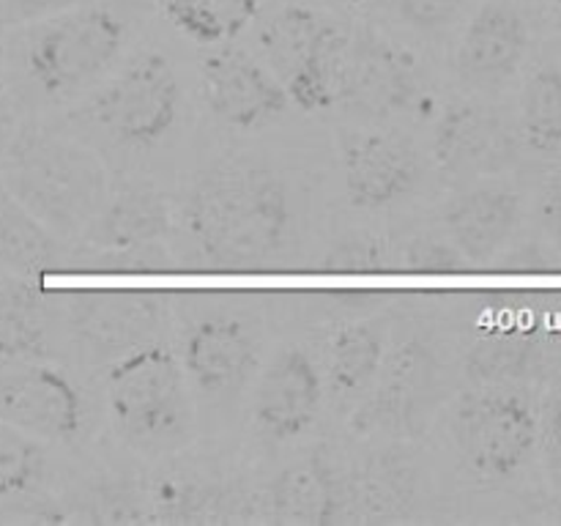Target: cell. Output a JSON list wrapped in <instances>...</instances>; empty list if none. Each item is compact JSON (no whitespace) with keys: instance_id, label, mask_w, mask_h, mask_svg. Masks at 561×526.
Returning a JSON list of instances; mask_svg holds the SVG:
<instances>
[{"instance_id":"836d02e7","label":"cell","mask_w":561,"mask_h":526,"mask_svg":"<svg viewBox=\"0 0 561 526\" xmlns=\"http://www.w3.org/2000/svg\"><path fill=\"white\" fill-rule=\"evenodd\" d=\"M537 214H540L542 233H546V239L557 247V252L561 255V175H553L546 184Z\"/></svg>"},{"instance_id":"9a60e30c","label":"cell","mask_w":561,"mask_h":526,"mask_svg":"<svg viewBox=\"0 0 561 526\" xmlns=\"http://www.w3.org/2000/svg\"><path fill=\"white\" fill-rule=\"evenodd\" d=\"M529 47V20L520 5L513 0H485L460 33L453 69L471 91L496 93L518 77Z\"/></svg>"},{"instance_id":"4316f807","label":"cell","mask_w":561,"mask_h":526,"mask_svg":"<svg viewBox=\"0 0 561 526\" xmlns=\"http://www.w3.org/2000/svg\"><path fill=\"white\" fill-rule=\"evenodd\" d=\"M518 132L526 148L540 157L561 151V66H537L518 99Z\"/></svg>"},{"instance_id":"7a4b0ae2","label":"cell","mask_w":561,"mask_h":526,"mask_svg":"<svg viewBox=\"0 0 561 526\" xmlns=\"http://www.w3.org/2000/svg\"><path fill=\"white\" fill-rule=\"evenodd\" d=\"M135 14L118 0H88L60 14L16 25L3 44L22 91L36 104H66L113 75L135 33Z\"/></svg>"},{"instance_id":"6da1fadb","label":"cell","mask_w":561,"mask_h":526,"mask_svg":"<svg viewBox=\"0 0 561 526\" xmlns=\"http://www.w3.org/2000/svg\"><path fill=\"white\" fill-rule=\"evenodd\" d=\"M181 225L197 261L214 272H261L294 250L299 208L294 186L274 164L222 157L184 192Z\"/></svg>"},{"instance_id":"3957f363","label":"cell","mask_w":561,"mask_h":526,"mask_svg":"<svg viewBox=\"0 0 561 526\" xmlns=\"http://www.w3.org/2000/svg\"><path fill=\"white\" fill-rule=\"evenodd\" d=\"M0 181L60 241H80L102 208L110 173L96 151L44 126H22L0 151Z\"/></svg>"},{"instance_id":"8d00e7d4","label":"cell","mask_w":561,"mask_h":526,"mask_svg":"<svg viewBox=\"0 0 561 526\" xmlns=\"http://www.w3.org/2000/svg\"><path fill=\"white\" fill-rule=\"evenodd\" d=\"M551 3H553V5H559V9H561V0H551Z\"/></svg>"},{"instance_id":"52a82bcc","label":"cell","mask_w":561,"mask_h":526,"mask_svg":"<svg viewBox=\"0 0 561 526\" xmlns=\"http://www.w3.org/2000/svg\"><path fill=\"white\" fill-rule=\"evenodd\" d=\"M77 115L113 146H159L179 124V71L173 60L157 49L135 55L124 69L99 82Z\"/></svg>"},{"instance_id":"30bf717a","label":"cell","mask_w":561,"mask_h":526,"mask_svg":"<svg viewBox=\"0 0 561 526\" xmlns=\"http://www.w3.org/2000/svg\"><path fill=\"white\" fill-rule=\"evenodd\" d=\"M337 151L345 201L359 211H387L400 206L425 179L420 148L398 129H343Z\"/></svg>"},{"instance_id":"4dcf8cb0","label":"cell","mask_w":561,"mask_h":526,"mask_svg":"<svg viewBox=\"0 0 561 526\" xmlns=\"http://www.w3.org/2000/svg\"><path fill=\"white\" fill-rule=\"evenodd\" d=\"M466 5L469 0H392V11L398 14V20L425 36L453 27Z\"/></svg>"},{"instance_id":"e575fe53","label":"cell","mask_w":561,"mask_h":526,"mask_svg":"<svg viewBox=\"0 0 561 526\" xmlns=\"http://www.w3.org/2000/svg\"><path fill=\"white\" fill-rule=\"evenodd\" d=\"M5 91V53H3V38H0V102H3Z\"/></svg>"},{"instance_id":"74e56055","label":"cell","mask_w":561,"mask_h":526,"mask_svg":"<svg viewBox=\"0 0 561 526\" xmlns=\"http://www.w3.org/2000/svg\"><path fill=\"white\" fill-rule=\"evenodd\" d=\"M559 521H561V510H559Z\"/></svg>"},{"instance_id":"9c48e42d","label":"cell","mask_w":561,"mask_h":526,"mask_svg":"<svg viewBox=\"0 0 561 526\" xmlns=\"http://www.w3.org/2000/svg\"><path fill=\"white\" fill-rule=\"evenodd\" d=\"M442 373L431 345L405 338L389 345L383 367L365 398L351 409L348 431L362 438H414L425 431L436 409Z\"/></svg>"},{"instance_id":"484cf974","label":"cell","mask_w":561,"mask_h":526,"mask_svg":"<svg viewBox=\"0 0 561 526\" xmlns=\"http://www.w3.org/2000/svg\"><path fill=\"white\" fill-rule=\"evenodd\" d=\"M263 0H153L159 14L203 47L233 44L261 14Z\"/></svg>"},{"instance_id":"7402d4cb","label":"cell","mask_w":561,"mask_h":526,"mask_svg":"<svg viewBox=\"0 0 561 526\" xmlns=\"http://www.w3.org/2000/svg\"><path fill=\"white\" fill-rule=\"evenodd\" d=\"M416 496V466L403 449L376 453L356 474H345V521H389Z\"/></svg>"},{"instance_id":"2e32d148","label":"cell","mask_w":561,"mask_h":526,"mask_svg":"<svg viewBox=\"0 0 561 526\" xmlns=\"http://www.w3.org/2000/svg\"><path fill=\"white\" fill-rule=\"evenodd\" d=\"M515 159L513 135L493 107L471 99L453 102L436 121L433 162L444 181L469 186L507 170Z\"/></svg>"},{"instance_id":"603a6c76","label":"cell","mask_w":561,"mask_h":526,"mask_svg":"<svg viewBox=\"0 0 561 526\" xmlns=\"http://www.w3.org/2000/svg\"><path fill=\"white\" fill-rule=\"evenodd\" d=\"M66 241L49 233L0 181V268L27 279L66 272Z\"/></svg>"},{"instance_id":"ac0fdd59","label":"cell","mask_w":561,"mask_h":526,"mask_svg":"<svg viewBox=\"0 0 561 526\" xmlns=\"http://www.w3.org/2000/svg\"><path fill=\"white\" fill-rule=\"evenodd\" d=\"M524 219V195L507 184H469L442 208L447 239L471 266L499 261Z\"/></svg>"},{"instance_id":"4fadbf2b","label":"cell","mask_w":561,"mask_h":526,"mask_svg":"<svg viewBox=\"0 0 561 526\" xmlns=\"http://www.w3.org/2000/svg\"><path fill=\"white\" fill-rule=\"evenodd\" d=\"M327 384L305 345H283L252 387V422L263 438L288 444L307 436L321 416Z\"/></svg>"},{"instance_id":"8992f818","label":"cell","mask_w":561,"mask_h":526,"mask_svg":"<svg viewBox=\"0 0 561 526\" xmlns=\"http://www.w3.org/2000/svg\"><path fill=\"white\" fill-rule=\"evenodd\" d=\"M449 438L466 474L502 485L524 474L540 447V411L515 384H480L455 403Z\"/></svg>"},{"instance_id":"d6a6232c","label":"cell","mask_w":561,"mask_h":526,"mask_svg":"<svg viewBox=\"0 0 561 526\" xmlns=\"http://www.w3.org/2000/svg\"><path fill=\"white\" fill-rule=\"evenodd\" d=\"M80 3H88V0H0V25H27V22L60 14Z\"/></svg>"},{"instance_id":"d590c367","label":"cell","mask_w":561,"mask_h":526,"mask_svg":"<svg viewBox=\"0 0 561 526\" xmlns=\"http://www.w3.org/2000/svg\"><path fill=\"white\" fill-rule=\"evenodd\" d=\"M312 3H356V0H312Z\"/></svg>"},{"instance_id":"1f68e13d","label":"cell","mask_w":561,"mask_h":526,"mask_svg":"<svg viewBox=\"0 0 561 526\" xmlns=\"http://www.w3.org/2000/svg\"><path fill=\"white\" fill-rule=\"evenodd\" d=\"M540 444L546 453L548 469L561 480V370L551 384L546 405L540 411Z\"/></svg>"},{"instance_id":"5bb4252c","label":"cell","mask_w":561,"mask_h":526,"mask_svg":"<svg viewBox=\"0 0 561 526\" xmlns=\"http://www.w3.org/2000/svg\"><path fill=\"white\" fill-rule=\"evenodd\" d=\"M190 387L208 403L241 398L261 365V340L255 329L233 316H206L192 323L181 345Z\"/></svg>"},{"instance_id":"f1b7e54d","label":"cell","mask_w":561,"mask_h":526,"mask_svg":"<svg viewBox=\"0 0 561 526\" xmlns=\"http://www.w3.org/2000/svg\"><path fill=\"white\" fill-rule=\"evenodd\" d=\"M394 263V252L383 236L373 230H345L323 250L318 268L323 274H383Z\"/></svg>"},{"instance_id":"83f0119b","label":"cell","mask_w":561,"mask_h":526,"mask_svg":"<svg viewBox=\"0 0 561 526\" xmlns=\"http://www.w3.org/2000/svg\"><path fill=\"white\" fill-rule=\"evenodd\" d=\"M49 477L44 442L0 420V507H16L38 496Z\"/></svg>"},{"instance_id":"7c38bea8","label":"cell","mask_w":561,"mask_h":526,"mask_svg":"<svg viewBox=\"0 0 561 526\" xmlns=\"http://www.w3.org/2000/svg\"><path fill=\"white\" fill-rule=\"evenodd\" d=\"M201 93L208 113L239 132H261L277 124L290 107L283 82L261 58L222 44L201 60Z\"/></svg>"},{"instance_id":"d6986e66","label":"cell","mask_w":561,"mask_h":526,"mask_svg":"<svg viewBox=\"0 0 561 526\" xmlns=\"http://www.w3.org/2000/svg\"><path fill=\"white\" fill-rule=\"evenodd\" d=\"M173 233L168 195L153 181H110L102 208L77 244L99 252L140 250L164 244Z\"/></svg>"},{"instance_id":"cb8c5ba5","label":"cell","mask_w":561,"mask_h":526,"mask_svg":"<svg viewBox=\"0 0 561 526\" xmlns=\"http://www.w3.org/2000/svg\"><path fill=\"white\" fill-rule=\"evenodd\" d=\"M49 327V305L33 279L0 268V362L44 359Z\"/></svg>"},{"instance_id":"5b68a950","label":"cell","mask_w":561,"mask_h":526,"mask_svg":"<svg viewBox=\"0 0 561 526\" xmlns=\"http://www.w3.org/2000/svg\"><path fill=\"white\" fill-rule=\"evenodd\" d=\"M351 31L310 3H283L257 27V53L301 113L337 104Z\"/></svg>"},{"instance_id":"ffe728a7","label":"cell","mask_w":561,"mask_h":526,"mask_svg":"<svg viewBox=\"0 0 561 526\" xmlns=\"http://www.w3.org/2000/svg\"><path fill=\"white\" fill-rule=\"evenodd\" d=\"M268 518L277 524L332 526L345 521V474L323 449L296 458L274 477L266 496Z\"/></svg>"},{"instance_id":"ba28073f","label":"cell","mask_w":561,"mask_h":526,"mask_svg":"<svg viewBox=\"0 0 561 526\" xmlns=\"http://www.w3.org/2000/svg\"><path fill=\"white\" fill-rule=\"evenodd\" d=\"M431 104L425 71L409 47L376 27H356L345 53L337 104L354 118L387 124L425 113Z\"/></svg>"},{"instance_id":"277c9868","label":"cell","mask_w":561,"mask_h":526,"mask_svg":"<svg viewBox=\"0 0 561 526\" xmlns=\"http://www.w3.org/2000/svg\"><path fill=\"white\" fill-rule=\"evenodd\" d=\"M104 398L113 425L131 447L173 453L190 444L195 403L181 356L164 340L135 345L104 370Z\"/></svg>"},{"instance_id":"d4e9b609","label":"cell","mask_w":561,"mask_h":526,"mask_svg":"<svg viewBox=\"0 0 561 526\" xmlns=\"http://www.w3.org/2000/svg\"><path fill=\"white\" fill-rule=\"evenodd\" d=\"M469 351L466 370L477 384H515L542 367V334L537 327H493Z\"/></svg>"},{"instance_id":"f546056e","label":"cell","mask_w":561,"mask_h":526,"mask_svg":"<svg viewBox=\"0 0 561 526\" xmlns=\"http://www.w3.org/2000/svg\"><path fill=\"white\" fill-rule=\"evenodd\" d=\"M403 272L411 274H463L471 272V263L463 252L447 239V233H416L403 244V250L394 255Z\"/></svg>"},{"instance_id":"8fae6325","label":"cell","mask_w":561,"mask_h":526,"mask_svg":"<svg viewBox=\"0 0 561 526\" xmlns=\"http://www.w3.org/2000/svg\"><path fill=\"white\" fill-rule=\"evenodd\" d=\"M0 420L44 444H75L85 431V398L53 362H0Z\"/></svg>"},{"instance_id":"44dd1931","label":"cell","mask_w":561,"mask_h":526,"mask_svg":"<svg viewBox=\"0 0 561 526\" xmlns=\"http://www.w3.org/2000/svg\"><path fill=\"white\" fill-rule=\"evenodd\" d=\"M392 345V321L381 312L343 318L327 343L323 384L337 409H354L383 367Z\"/></svg>"},{"instance_id":"e0dca14e","label":"cell","mask_w":561,"mask_h":526,"mask_svg":"<svg viewBox=\"0 0 561 526\" xmlns=\"http://www.w3.org/2000/svg\"><path fill=\"white\" fill-rule=\"evenodd\" d=\"M164 321L168 310L153 290H85L69 307V329L80 345L107 359L159 340Z\"/></svg>"}]
</instances>
